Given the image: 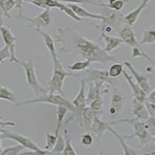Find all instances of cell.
<instances>
[{
    "label": "cell",
    "mask_w": 155,
    "mask_h": 155,
    "mask_svg": "<svg viewBox=\"0 0 155 155\" xmlns=\"http://www.w3.org/2000/svg\"><path fill=\"white\" fill-rule=\"evenodd\" d=\"M54 40L61 44V51L81 56L92 62L104 65L120 62L117 58L107 53L103 48L92 40L83 37L71 27H59L56 30Z\"/></svg>",
    "instance_id": "1"
},
{
    "label": "cell",
    "mask_w": 155,
    "mask_h": 155,
    "mask_svg": "<svg viewBox=\"0 0 155 155\" xmlns=\"http://www.w3.org/2000/svg\"><path fill=\"white\" fill-rule=\"evenodd\" d=\"M0 34L2 35L5 46L9 48L10 52L9 61L19 63V60L16 55V43L17 41V37L12 34V32L9 27H5L3 24H0Z\"/></svg>",
    "instance_id": "9"
},
{
    "label": "cell",
    "mask_w": 155,
    "mask_h": 155,
    "mask_svg": "<svg viewBox=\"0 0 155 155\" xmlns=\"http://www.w3.org/2000/svg\"><path fill=\"white\" fill-rule=\"evenodd\" d=\"M92 61H90L89 60L85 61H77L75 63L70 64L68 66V69L72 71H81L86 70L88 68L92 65Z\"/></svg>",
    "instance_id": "35"
},
{
    "label": "cell",
    "mask_w": 155,
    "mask_h": 155,
    "mask_svg": "<svg viewBox=\"0 0 155 155\" xmlns=\"http://www.w3.org/2000/svg\"><path fill=\"white\" fill-rule=\"evenodd\" d=\"M146 100L148 101V102H153V103H154L155 104V88L151 92H150L149 96L147 97Z\"/></svg>",
    "instance_id": "46"
},
{
    "label": "cell",
    "mask_w": 155,
    "mask_h": 155,
    "mask_svg": "<svg viewBox=\"0 0 155 155\" xmlns=\"http://www.w3.org/2000/svg\"><path fill=\"white\" fill-rule=\"evenodd\" d=\"M124 65L127 68L129 71L133 75V78H134V79L136 80L137 83L140 85L142 89L146 92L147 94L149 93L151 90V87H150V81H149V75L148 74H142L139 73L134 68V66L132 65V64L129 61L124 62Z\"/></svg>",
    "instance_id": "12"
},
{
    "label": "cell",
    "mask_w": 155,
    "mask_h": 155,
    "mask_svg": "<svg viewBox=\"0 0 155 155\" xmlns=\"http://www.w3.org/2000/svg\"><path fill=\"white\" fill-rule=\"evenodd\" d=\"M155 43V21L151 23V25L147 27L143 30L142 38L140 41V45L144 44H151Z\"/></svg>",
    "instance_id": "25"
},
{
    "label": "cell",
    "mask_w": 155,
    "mask_h": 155,
    "mask_svg": "<svg viewBox=\"0 0 155 155\" xmlns=\"http://www.w3.org/2000/svg\"><path fill=\"white\" fill-rule=\"evenodd\" d=\"M62 2H68V3H78L85 4V5H94V6H99L102 7L103 2H99L97 0H58Z\"/></svg>",
    "instance_id": "37"
},
{
    "label": "cell",
    "mask_w": 155,
    "mask_h": 155,
    "mask_svg": "<svg viewBox=\"0 0 155 155\" xmlns=\"http://www.w3.org/2000/svg\"><path fill=\"white\" fill-rule=\"evenodd\" d=\"M35 31L37 32L43 37L44 44H45L47 49L49 51L50 55H51V59H52L53 62L59 60L58 57V54H57L56 48H55L54 38L49 33H47V32L42 30V29H35Z\"/></svg>",
    "instance_id": "17"
},
{
    "label": "cell",
    "mask_w": 155,
    "mask_h": 155,
    "mask_svg": "<svg viewBox=\"0 0 155 155\" xmlns=\"http://www.w3.org/2000/svg\"><path fill=\"white\" fill-rule=\"evenodd\" d=\"M150 1H152V0H143L137 8H136V9H134L131 12H128L127 14L124 15V19L126 21V23L129 25V26H130V27H133L136 23V22L137 21L138 19H139V16L141 14L142 11L145 8L147 7L148 4H149Z\"/></svg>",
    "instance_id": "19"
},
{
    "label": "cell",
    "mask_w": 155,
    "mask_h": 155,
    "mask_svg": "<svg viewBox=\"0 0 155 155\" xmlns=\"http://www.w3.org/2000/svg\"><path fill=\"white\" fill-rule=\"evenodd\" d=\"M97 1H99V2H103V0H97Z\"/></svg>",
    "instance_id": "49"
},
{
    "label": "cell",
    "mask_w": 155,
    "mask_h": 155,
    "mask_svg": "<svg viewBox=\"0 0 155 155\" xmlns=\"http://www.w3.org/2000/svg\"><path fill=\"white\" fill-rule=\"evenodd\" d=\"M63 136H64V140H65V147H64V149L61 154L77 155V153H76L74 147H73L72 143H71V136L70 134H69L68 130H66V129L64 130Z\"/></svg>",
    "instance_id": "29"
},
{
    "label": "cell",
    "mask_w": 155,
    "mask_h": 155,
    "mask_svg": "<svg viewBox=\"0 0 155 155\" xmlns=\"http://www.w3.org/2000/svg\"><path fill=\"white\" fill-rule=\"evenodd\" d=\"M24 149L21 144H18L16 146L9 147L5 148L4 150H2V155H18L20 153V152Z\"/></svg>",
    "instance_id": "40"
},
{
    "label": "cell",
    "mask_w": 155,
    "mask_h": 155,
    "mask_svg": "<svg viewBox=\"0 0 155 155\" xmlns=\"http://www.w3.org/2000/svg\"><path fill=\"white\" fill-rule=\"evenodd\" d=\"M106 18L102 20V23L100 26L92 25L94 27L99 30V31H102L106 34H112L115 29L118 27L120 22L119 21V16L116 12H110L108 15H106Z\"/></svg>",
    "instance_id": "13"
},
{
    "label": "cell",
    "mask_w": 155,
    "mask_h": 155,
    "mask_svg": "<svg viewBox=\"0 0 155 155\" xmlns=\"http://www.w3.org/2000/svg\"><path fill=\"white\" fill-rule=\"evenodd\" d=\"M95 116H96V114H95V112L91 109V107H90V106H86V107L84 109V110H83L82 112V114H81L83 128L88 130L90 126L92 125V122H93V120L94 118H95Z\"/></svg>",
    "instance_id": "26"
},
{
    "label": "cell",
    "mask_w": 155,
    "mask_h": 155,
    "mask_svg": "<svg viewBox=\"0 0 155 155\" xmlns=\"http://www.w3.org/2000/svg\"><path fill=\"white\" fill-rule=\"evenodd\" d=\"M113 94L110 100V105L109 106V113L110 114L111 119H114L116 116H118L124 110L125 106V101L127 99V95H124L121 93L120 89L113 85Z\"/></svg>",
    "instance_id": "7"
},
{
    "label": "cell",
    "mask_w": 155,
    "mask_h": 155,
    "mask_svg": "<svg viewBox=\"0 0 155 155\" xmlns=\"http://www.w3.org/2000/svg\"><path fill=\"white\" fill-rule=\"evenodd\" d=\"M1 132V137L2 140H11L16 141L18 143L21 144L24 148H27L31 150L32 152L28 153H23V154L27 155H49L51 154V152L48 150H43L41 149L33 140L30 137H27L26 136H23L19 133L14 131L9 130L5 128L0 130Z\"/></svg>",
    "instance_id": "2"
},
{
    "label": "cell",
    "mask_w": 155,
    "mask_h": 155,
    "mask_svg": "<svg viewBox=\"0 0 155 155\" xmlns=\"http://www.w3.org/2000/svg\"><path fill=\"white\" fill-rule=\"evenodd\" d=\"M16 5V0H0V9L3 13V17L11 18L10 12Z\"/></svg>",
    "instance_id": "28"
},
{
    "label": "cell",
    "mask_w": 155,
    "mask_h": 155,
    "mask_svg": "<svg viewBox=\"0 0 155 155\" xmlns=\"http://www.w3.org/2000/svg\"><path fill=\"white\" fill-rule=\"evenodd\" d=\"M140 154H150L155 155V143L153 140L147 142L144 145L141 146V149L139 150Z\"/></svg>",
    "instance_id": "39"
},
{
    "label": "cell",
    "mask_w": 155,
    "mask_h": 155,
    "mask_svg": "<svg viewBox=\"0 0 155 155\" xmlns=\"http://www.w3.org/2000/svg\"><path fill=\"white\" fill-rule=\"evenodd\" d=\"M30 23L29 27H34L35 29L47 28L53 22V15L51 9H44L43 12H40L34 18H26Z\"/></svg>",
    "instance_id": "10"
},
{
    "label": "cell",
    "mask_w": 155,
    "mask_h": 155,
    "mask_svg": "<svg viewBox=\"0 0 155 155\" xmlns=\"http://www.w3.org/2000/svg\"><path fill=\"white\" fill-rule=\"evenodd\" d=\"M145 106L147 108V110L148 113H149V116H152V117H154L155 118V104L153 102H148V101H145L144 102Z\"/></svg>",
    "instance_id": "44"
},
{
    "label": "cell",
    "mask_w": 155,
    "mask_h": 155,
    "mask_svg": "<svg viewBox=\"0 0 155 155\" xmlns=\"http://www.w3.org/2000/svg\"><path fill=\"white\" fill-rule=\"evenodd\" d=\"M111 126L110 122L103 121V120H101L99 115H96L94 118L92 125L90 126L88 130L94 134L98 142H99L102 135L106 131H109V127Z\"/></svg>",
    "instance_id": "14"
},
{
    "label": "cell",
    "mask_w": 155,
    "mask_h": 155,
    "mask_svg": "<svg viewBox=\"0 0 155 155\" xmlns=\"http://www.w3.org/2000/svg\"><path fill=\"white\" fill-rule=\"evenodd\" d=\"M57 137L58 136L54 133L47 132L45 134V139H46V145H45V150H48L51 151L53 147H54L55 143H56Z\"/></svg>",
    "instance_id": "38"
},
{
    "label": "cell",
    "mask_w": 155,
    "mask_h": 155,
    "mask_svg": "<svg viewBox=\"0 0 155 155\" xmlns=\"http://www.w3.org/2000/svg\"><path fill=\"white\" fill-rule=\"evenodd\" d=\"M64 147H65V140L61 132H59L54 147L51 150V154H61L64 149Z\"/></svg>",
    "instance_id": "34"
},
{
    "label": "cell",
    "mask_w": 155,
    "mask_h": 155,
    "mask_svg": "<svg viewBox=\"0 0 155 155\" xmlns=\"http://www.w3.org/2000/svg\"><path fill=\"white\" fill-rule=\"evenodd\" d=\"M132 113L134 117L143 121L147 120L148 117L150 116L144 102H140L135 98H133L132 99Z\"/></svg>",
    "instance_id": "21"
},
{
    "label": "cell",
    "mask_w": 155,
    "mask_h": 155,
    "mask_svg": "<svg viewBox=\"0 0 155 155\" xmlns=\"http://www.w3.org/2000/svg\"><path fill=\"white\" fill-rule=\"evenodd\" d=\"M122 74H124L125 79L127 80V83H128V85L130 87L134 98L137 99V100L140 101V102H144L147 99L146 92L140 87V85H138L137 83L135 82V81H134V78H133L132 76L130 75V74L127 73V71L124 69L123 71H122Z\"/></svg>",
    "instance_id": "16"
},
{
    "label": "cell",
    "mask_w": 155,
    "mask_h": 155,
    "mask_svg": "<svg viewBox=\"0 0 155 155\" xmlns=\"http://www.w3.org/2000/svg\"><path fill=\"white\" fill-rule=\"evenodd\" d=\"M68 109L66 106H57V121H56V128H55L54 134L57 136L58 135L61 130V128L62 127L64 119L65 117L66 114L68 112Z\"/></svg>",
    "instance_id": "27"
},
{
    "label": "cell",
    "mask_w": 155,
    "mask_h": 155,
    "mask_svg": "<svg viewBox=\"0 0 155 155\" xmlns=\"http://www.w3.org/2000/svg\"><path fill=\"white\" fill-rule=\"evenodd\" d=\"M35 103H45V104H51L54 106H64L68 109V110L71 113L75 112L74 106L72 105L71 102H69L68 99L64 98V96L61 94H54L48 92L46 95H43L41 97H36L35 99H27V100L17 102L15 104L16 107L23 106H27V105L35 104Z\"/></svg>",
    "instance_id": "5"
},
{
    "label": "cell",
    "mask_w": 155,
    "mask_h": 155,
    "mask_svg": "<svg viewBox=\"0 0 155 155\" xmlns=\"http://www.w3.org/2000/svg\"><path fill=\"white\" fill-rule=\"evenodd\" d=\"M100 40L104 41L105 44H106L104 50L109 54L111 53L112 51L118 48L124 44V41L120 37L112 36L110 34L109 35L102 31H100Z\"/></svg>",
    "instance_id": "18"
},
{
    "label": "cell",
    "mask_w": 155,
    "mask_h": 155,
    "mask_svg": "<svg viewBox=\"0 0 155 155\" xmlns=\"http://www.w3.org/2000/svg\"><path fill=\"white\" fill-rule=\"evenodd\" d=\"M109 131L111 133V134H113V136H114L116 139L118 140L120 146L122 147L123 150H124V154H125V155H137V154H140L139 150H134V149H132L131 147H129L128 145L126 143V141H125L126 139L124 138V136H122V135H120V134H119L118 133L116 132L114 129L113 128V127H112V126L109 127Z\"/></svg>",
    "instance_id": "24"
},
{
    "label": "cell",
    "mask_w": 155,
    "mask_h": 155,
    "mask_svg": "<svg viewBox=\"0 0 155 155\" xmlns=\"http://www.w3.org/2000/svg\"><path fill=\"white\" fill-rule=\"evenodd\" d=\"M110 124H111L112 126L117 124H130L133 127V129H134V134H131V135H124V138L128 140L137 138V140L139 141L140 147L144 145L147 142L152 141V140H153V137L150 135L149 132L147 130L144 121L139 120V119L136 118V117L132 119H121V120L110 122Z\"/></svg>",
    "instance_id": "3"
},
{
    "label": "cell",
    "mask_w": 155,
    "mask_h": 155,
    "mask_svg": "<svg viewBox=\"0 0 155 155\" xmlns=\"http://www.w3.org/2000/svg\"><path fill=\"white\" fill-rule=\"evenodd\" d=\"M132 48V54H131V55H132L133 59L137 58H140V57H143V58H144L146 60H147L148 61L150 62V63L153 64V67H155V61L153 60L151 57L149 56V55L146 53V51L142 48V47H133V48Z\"/></svg>",
    "instance_id": "31"
},
{
    "label": "cell",
    "mask_w": 155,
    "mask_h": 155,
    "mask_svg": "<svg viewBox=\"0 0 155 155\" xmlns=\"http://www.w3.org/2000/svg\"><path fill=\"white\" fill-rule=\"evenodd\" d=\"M120 37L123 40L124 44L131 47V48L141 46L140 44V42H138L137 37H136L135 32L132 29V27L129 26V25L127 24V26L121 30Z\"/></svg>",
    "instance_id": "20"
},
{
    "label": "cell",
    "mask_w": 155,
    "mask_h": 155,
    "mask_svg": "<svg viewBox=\"0 0 155 155\" xmlns=\"http://www.w3.org/2000/svg\"><path fill=\"white\" fill-rule=\"evenodd\" d=\"M124 70V64L119 63V62H116L113 63V65L110 66L109 69L108 70V73H109V76L111 78H117L122 74V71Z\"/></svg>",
    "instance_id": "36"
},
{
    "label": "cell",
    "mask_w": 155,
    "mask_h": 155,
    "mask_svg": "<svg viewBox=\"0 0 155 155\" xmlns=\"http://www.w3.org/2000/svg\"><path fill=\"white\" fill-rule=\"evenodd\" d=\"M85 84L86 82L84 79L81 80L79 91L74 99L71 101V103L75 109V118L79 123V125L82 127V120H81V114L85 107L87 106L86 96H85Z\"/></svg>",
    "instance_id": "8"
},
{
    "label": "cell",
    "mask_w": 155,
    "mask_h": 155,
    "mask_svg": "<svg viewBox=\"0 0 155 155\" xmlns=\"http://www.w3.org/2000/svg\"><path fill=\"white\" fill-rule=\"evenodd\" d=\"M2 137H1V132H0V154L2 153Z\"/></svg>",
    "instance_id": "47"
},
{
    "label": "cell",
    "mask_w": 155,
    "mask_h": 155,
    "mask_svg": "<svg viewBox=\"0 0 155 155\" xmlns=\"http://www.w3.org/2000/svg\"><path fill=\"white\" fill-rule=\"evenodd\" d=\"M153 140V142H154V143H155V136L153 137V140Z\"/></svg>",
    "instance_id": "48"
},
{
    "label": "cell",
    "mask_w": 155,
    "mask_h": 155,
    "mask_svg": "<svg viewBox=\"0 0 155 155\" xmlns=\"http://www.w3.org/2000/svg\"><path fill=\"white\" fill-rule=\"evenodd\" d=\"M103 95H100L98 97H96L89 104L91 109L95 112V114L99 115V116L101 113H102V109H103V106H104Z\"/></svg>",
    "instance_id": "33"
},
{
    "label": "cell",
    "mask_w": 155,
    "mask_h": 155,
    "mask_svg": "<svg viewBox=\"0 0 155 155\" xmlns=\"http://www.w3.org/2000/svg\"><path fill=\"white\" fill-rule=\"evenodd\" d=\"M53 74L46 88L48 89V92H51V93L58 92V94L65 96L63 92V85L64 79L67 77H77V76H79L80 74L67 71L64 68L61 62L59 60L53 62Z\"/></svg>",
    "instance_id": "4"
},
{
    "label": "cell",
    "mask_w": 155,
    "mask_h": 155,
    "mask_svg": "<svg viewBox=\"0 0 155 155\" xmlns=\"http://www.w3.org/2000/svg\"><path fill=\"white\" fill-rule=\"evenodd\" d=\"M129 0H109V3H104L102 7H105L106 9H113L115 11H121L124 9L126 4L128 3Z\"/></svg>",
    "instance_id": "32"
},
{
    "label": "cell",
    "mask_w": 155,
    "mask_h": 155,
    "mask_svg": "<svg viewBox=\"0 0 155 155\" xmlns=\"http://www.w3.org/2000/svg\"><path fill=\"white\" fill-rule=\"evenodd\" d=\"M144 123L147 131L152 137H153L155 136V118L152 116H149L147 120H145Z\"/></svg>",
    "instance_id": "41"
},
{
    "label": "cell",
    "mask_w": 155,
    "mask_h": 155,
    "mask_svg": "<svg viewBox=\"0 0 155 155\" xmlns=\"http://www.w3.org/2000/svg\"><path fill=\"white\" fill-rule=\"evenodd\" d=\"M19 64L21 65V67L23 68L25 71L27 85H28L29 88L33 90L36 97L38 98V97H41L48 93V89L44 88L43 85H41L40 81L37 79L35 66L33 64L32 61L30 60L27 61H19Z\"/></svg>",
    "instance_id": "6"
},
{
    "label": "cell",
    "mask_w": 155,
    "mask_h": 155,
    "mask_svg": "<svg viewBox=\"0 0 155 155\" xmlns=\"http://www.w3.org/2000/svg\"><path fill=\"white\" fill-rule=\"evenodd\" d=\"M71 9L74 11V12L77 15L78 17L80 18H91V19H100V20H103L106 18V16L104 14H95L92 12H88L85 9L80 6V5H77V4H71L69 3L67 4Z\"/></svg>",
    "instance_id": "22"
},
{
    "label": "cell",
    "mask_w": 155,
    "mask_h": 155,
    "mask_svg": "<svg viewBox=\"0 0 155 155\" xmlns=\"http://www.w3.org/2000/svg\"><path fill=\"white\" fill-rule=\"evenodd\" d=\"M27 2L44 9H51L52 8H56L60 11H62L64 6L65 5L58 0H34V1H29Z\"/></svg>",
    "instance_id": "23"
},
{
    "label": "cell",
    "mask_w": 155,
    "mask_h": 155,
    "mask_svg": "<svg viewBox=\"0 0 155 155\" xmlns=\"http://www.w3.org/2000/svg\"><path fill=\"white\" fill-rule=\"evenodd\" d=\"M87 77L84 78L85 82L93 81H103L109 84V85L113 86L114 83L111 80V78L109 76L108 70L106 69H97L93 68L92 70L87 71Z\"/></svg>",
    "instance_id": "15"
},
{
    "label": "cell",
    "mask_w": 155,
    "mask_h": 155,
    "mask_svg": "<svg viewBox=\"0 0 155 155\" xmlns=\"http://www.w3.org/2000/svg\"><path fill=\"white\" fill-rule=\"evenodd\" d=\"M88 92L86 97L87 105H89L94 99L100 95H105L109 92V88L104 87L106 82L103 81H88Z\"/></svg>",
    "instance_id": "11"
},
{
    "label": "cell",
    "mask_w": 155,
    "mask_h": 155,
    "mask_svg": "<svg viewBox=\"0 0 155 155\" xmlns=\"http://www.w3.org/2000/svg\"><path fill=\"white\" fill-rule=\"evenodd\" d=\"M16 123L11 120H2V117L0 116V130L7 127H14L16 126Z\"/></svg>",
    "instance_id": "45"
},
{
    "label": "cell",
    "mask_w": 155,
    "mask_h": 155,
    "mask_svg": "<svg viewBox=\"0 0 155 155\" xmlns=\"http://www.w3.org/2000/svg\"><path fill=\"white\" fill-rule=\"evenodd\" d=\"M81 143L84 147L88 148L92 146L93 143V137L88 133L84 134L81 137Z\"/></svg>",
    "instance_id": "42"
},
{
    "label": "cell",
    "mask_w": 155,
    "mask_h": 155,
    "mask_svg": "<svg viewBox=\"0 0 155 155\" xmlns=\"http://www.w3.org/2000/svg\"><path fill=\"white\" fill-rule=\"evenodd\" d=\"M0 99L8 101L14 104L17 102L16 94L7 87L1 86V85H0Z\"/></svg>",
    "instance_id": "30"
},
{
    "label": "cell",
    "mask_w": 155,
    "mask_h": 155,
    "mask_svg": "<svg viewBox=\"0 0 155 155\" xmlns=\"http://www.w3.org/2000/svg\"><path fill=\"white\" fill-rule=\"evenodd\" d=\"M7 59H10V52L9 48L5 46L2 49H0V64H2Z\"/></svg>",
    "instance_id": "43"
}]
</instances>
